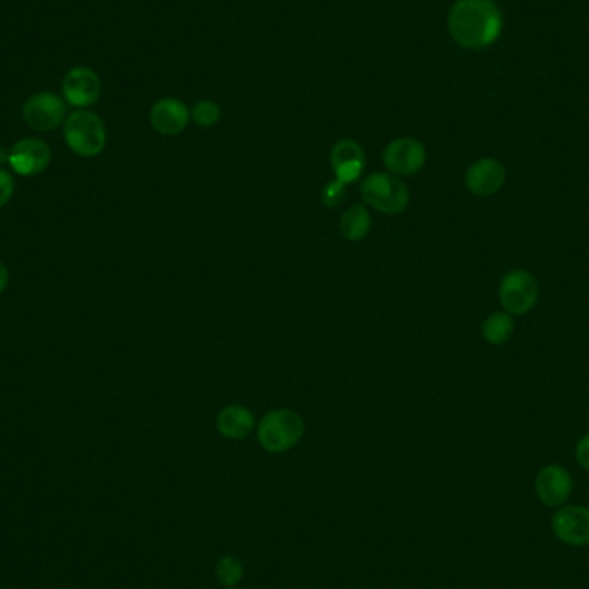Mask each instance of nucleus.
<instances>
[{"mask_svg": "<svg viewBox=\"0 0 589 589\" xmlns=\"http://www.w3.org/2000/svg\"><path fill=\"white\" fill-rule=\"evenodd\" d=\"M448 31L464 49H486L502 35V9L495 0H455L448 13Z\"/></svg>", "mask_w": 589, "mask_h": 589, "instance_id": "nucleus-1", "label": "nucleus"}, {"mask_svg": "<svg viewBox=\"0 0 589 589\" xmlns=\"http://www.w3.org/2000/svg\"><path fill=\"white\" fill-rule=\"evenodd\" d=\"M64 142L73 154L90 159L106 149V124L95 112L76 109L64 121Z\"/></svg>", "mask_w": 589, "mask_h": 589, "instance_id": "nucleus-2", "label": "nucleus"}, {"mask_svg": "<svg viewBox=\"0 0 589 589\" xmlns=\"http://www.w3.org/2000/svg\"><path fill=\"white\" fill-rule=\"evenodd\" d=\"M304 433V419L292 409L271 410L257 426L259 443L269 453L292 450L304 438Z\"/></svg>", "mask_w": 589, "mask_h": 589, "instance_id": "nucleus-3", "label": "nucleus"}, {"mask_svg": "<svg viewBox=\"0 0 589 589\" xmlns=\"http://www.w3.org/2000/svg\"><path fill=\"white\" fill-rule=\"evenodd\" d=\"M360 193L364 202L381 214L397 216L409 207V188L395 174H369L360 185Z\"/></svg>", "mask_w": 589, "mask_h": 589, "instance_id": "nucleus-4", "label": "nucleus"}, {"mask_svg": "<svg viewBox=\"0 0 589 589\" xmlns=\"http://www.w3.org/2000/svg\"><path fill=\"white\" fill-rule=\"evenodd\" d=\"M498 297L503 310L509 312L510 316H526L540 300L538 279L524 267L510 269L500 279Z\"/></svg>", "mask_w": 589, "mask_h": 589, "instance_id": "nucleus-5", "label": "nucleus"}, {"mask_svg": "<svg viewBox=\"0 0 589 589\" xmlns=\"http://www.w3.org/2000/svg\"><path fill=\"white\" fill-rule=\"evenodd\" d=\"M68 118L66 100L52 92L33 93L23 106V119L35 131H52Z\"/></svg>", "mask_w": 589, "mask_h": 589, "instance_id": "nucleus-6", "label": "nucleus"}, {"mask_svg": "<svg viewBox=\"0 0 589 589\" xmlns=\"http://www.w3.org/2000/svg\"><path fill=\"white\" fill-rule=\"evenodd\" d=\"M426 159V147L417 138H395L383 150L386 169L395 176H412L419 173L424 168Z\"/></svg>", "mask_w": 589, "mask_h": 589, "instance_id": "nucleus-7", "label": "nucleus"}, {"mask_svg": "<svg viewBox=\"0 0 589 589\" xmlns=\"http://www.w3.org/2000/svg\"><path fill=\"white\" fill-rule=\"evenodd\" d=\"M507 181V169L495 157H481L472 162L464 176L465 188L479 199H488L502 190Z\"/></svg>", "mask_w": 589, "mask_h": 589, "instance_id": "nucleus-8", "label": "nucleus"}, {"mask_svg": "<svg viewBox=\"0 0 589 589\" xmlns=\"http://www.w3.org/2000/svg\"><path fill=\"white\" fill-rule=\"evenodd\" d=\"M52 152L44 140L40 138H21L9 150V166L19 176H37L49 168Z\"/></svg>", "mask_w": 589, "mask_h": 589, "instance_id": "nucleus-9", "label": "nucleus"}, {"mask_svg": "<svg viewBox=\"0 0 589 589\" xmlns=\"http://www.w3.org/2000/svg\"><path fill=\"white\" fill-rule=\"evenodd\" d=\"M102 92V81L99 75L90 68L69 69L62 81V99L76 109H87L99 100Z\"/></svg>", "mask_w": 589, "mask_h": 589, "instance_id": "nucleus-10", "label": "nucleus"}, {"mask_svg": "<svg viewBox=\"0 0 589 589\" xmlns=\"http://www.w3.org/2000/svg\"><path fill=\"white\" fill-rule=\"evenodd\" d=\"M552 529L558 540L567 545H589V509L571 505L553 515Z\"/></svg>", "mask_w": 589, "mask_h": 589, "instance_id": "nucleus-11", "label": "nucleus"}, {"mask_svg": "<svg viewBox=\"0 0 589 589\" xmlns=\"http://www.w3.org/2000/svg\"><path fill=\"white\" fill-rule=\"evenodd\" d=\"M572 493V478L562 465L550 464L536 476V495L546 507L564 505Z\"/></svg>", "mask_w": 589, "mask_h": 589, "instance_id": "nucleus-12", "label": "nucleus"}, {"mask_svg": "<svg viewBox=\"0 0 589 589\" xmlns=\"http://www.w3.org/2000/svg\"><path fill=\"white\" fill-rule=\"evenodd\" d=\"M331 168L335 173V180L341 181L343 185L355 183L366 168L364 150L350 138L336 142L331 149Z\"/></svg>", "mask_w": 589, "mask_h": 589, "instance_id": "nucleus-13", "label": "nucleus"}, {"mask_svg": "<svg viewBox=\"0 0 589 589\" xmlns=\"http://www.w3.org/2000/svg\"><path fill=\"white\" fill-rule=\"evenodd\" d=\"M190 109L185 106V102L166 97V99L157 100L152 109H150V124L157 133L161 135H178L185 130L190 121Z\"/></svg>", "mask_w": 589, "mask_h": 589, "instance_id": "nucleus-14", "label": "nucleus"}, {"mask_svg": "<svg viewBox=\"0 0 589 589\" xmlns=\"http://www.w3.org/2000/svg\"><path fill=\"white\" fill-rule=\"evenodd\" d=\"M216 424L224 438L243 440L254 431V412L243 405H230L219 412Z\"/></svg>", "mask_w": 589, "mask_h": 589, "instance_id": "nucleus-15", "label": "nucleus"}, {"mask_svg": "<svg viewBox=\"0 0 589 589\" xmlns=\"http://www.w3.org/2000/svg\"><path fill=\"white\" fill-rule=\"evenodd\" d=\"M371 214L364 205H352L350 209L343 212L340 219L341 235L347 238L348 242H360L364 240L371 231Z\"/></svg>", "mask_w": 589, "mask_h": 589, "instance_id": "nucleus-16", "label": "nucleus"}, {"mask_svg": "<svg viewBox=\"0 0 589 589\" xmlns=\"http://www.w3.org/2000/svg\"><path fill=\"white\" fill-rule=\"evenodd\" d=\"M514 331V316H510L509 312H505V310L490 314L484 319L483 328H481L484 341L493 347L505 345L514 336Z\"/></svg>", "mask_w": 589, "mask_h": 589, "instance_id": "nucleus-17", "label": "nucleus"}, {"mask_svg": "<svg viewBox=\"0 0 589 589\" xmlns=\"http://www.w3.org/2000/svg\"><path fill=\"white\" fill-rule=\"evenodd\" d=\"M216 577L219 583L226 588H233L235 584L240 583L243 577V565L240 560L231 555L219 558L216 565Z\"/></svg>", "mask_w": 589, "mask_h": 589, "instance_id": "nucleus-18", "label": "nucleus"}, {"mask_svg": "<svg viewBox=\"0 0 589 589\" xmlns=\"http://www.w3.org/2000/svg\"><path fill=\"white\" fill-rule=\"evenodd\" d=\"M190 118L202 128H211L221 119V107L212 100H200L192 107Z\"/></svg>", "mask_w": 589, "mask_h": 589, "instance_id": "nucleus-19", "label": "nucleus"}, {"mask_svg": "<svg viewBox=\"0 0 589 589\" xmlns=\"http://www.w3.org/2000/svg\"><path fill=\"white\" fill-rule=\"evenodd\" d=\"M345 190H347V185H343L341 181H329L324 186L323 193H321V202L326 207H336V205L341 204V200L345 197Z\"/></svg>", "mask_w": 589, "mask_h": 589, "instance_id": "nucleus-20", "label": "nucleus"}, {"mask_svg": "<svg viewBox=\"0 0 589 589\" xmlns=\"http://www.w3.org/2000/svg\"><path fill=\"white\" fill-rule=\"evenodd\" d=\"M14 195L13 174L7 169L0 168V207L9 204Z\"/></svg>", "mask_w": 589, "mask_h": 589, "instance_id": "nucleus-21", "label": "nucleus"}, {"mask_svg": "<svg viewBox=\"0 0 589 589\" xmlns=\"http://www.w3.org/2000/svg\"><path fill=\"white\" fill-rule=\"evenodd\" d=\"M576 459L584 471H589V433L584 434L583 438L577 441Z\"/></svg>", "mask_w": 589, "mask_h": 589, "instance_id": "nucleus-22", "label": "nucleus"}, {"mask_svg": "<svg viewBox=\"0 0 589 589\" xmlns=\"http://www.w3.org/2000/svg\"><path fill=\"white\" fill-rule=\"evenodd\" d=\"M7 285H9V269L4 262L0 261V293L6 290Z\"/></svg>", "mask_w": 589, "mask_h": 589, "instance_id": "nucleus-23", "label": "nucleus"}, {"mask_svg": "<svg viewBox=\"0 0 589 589\" xmlns=\"http://www.w3.org/2000/svg\"><path fill=\"white\" fill-rule=\"evenodd\" d=\"M4 164H9V152L0 145V168H2Z\"/></svg>", "mask_w": 589, "mask_h": 589, "instance_id": "nucleus-24", "label": "nucleus"}, {"mask_svg": "<svg viewBox=\"0 0 589 589\" xmlns=\"http://www.w3.org/2000/svg\"><path fill=\"white\" fill-rule=\"evenodd\" d=\"M56 589H71V588H56Z\"/></svg>", "mask_w": 589, "mask_h": 589, "instance_id": "nucleus-25", "label": "nucleus"}, {"mask_svg": "<svg viewBox=\"0 0 589 589\" xmlns=\"http://www.w3.org/2000/svg\"><path fill=\"white\" fill-rule=\"evenodd\" d=\"M228 589H236V588H228Z\"/></svg>", "mask_w": 589, "mask_h": 589, "instance_id": "nucleus-26", "label": "nucleus"}]
</instances>
